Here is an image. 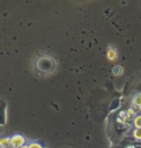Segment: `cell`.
Instances as JSON below:
<instances>
[{
	"label": "cell",
	"instance_id": "1",
	"mask_svg": "<svg viewBox=\"0 0 141 148\" xmlns=\"http://www.w3.org/2000/svg\"><path fill=\"white\" fill-rule=\"evenodd\" d=\"M37 66L41 71L48 72L51 71L52 68H53V61L48 57H42L38 60Z\"/></svg>",
	"mask_w": 141,
	"mask_h": 148
},
{
	"label": "cell",
	"instance_id": "2",
	"mask_svg": "<svg viewBox=\"0 0 141 148\" xmlns=\"http://www.w3.org/2000/svg\"><path fill=\"white\" fill-rule=\"evenodd\" d=\"M113 71H114V73H115V74L116 75H120V74H122V71H123V70H122V68H121V67H116V68H114V69H113Z\"/></svg>",
	"mask_w": 141,
	"mask_h": 148
},
{
	"label": "cell",
	"instance_id": "3",
	"mask_svg": "<svg viewBox=\"0 0 141 148\" xmlns=\"http://www.w3.org/2000/svg\"><path fill=\"white\" fill-rule=\"evenodd\" d=\"M135 125H136V127L141 128V116L136 118V120H135Z\"/></svg>",
	"mask_w": 141,
	"mask_h": 148
}]
</instances>
